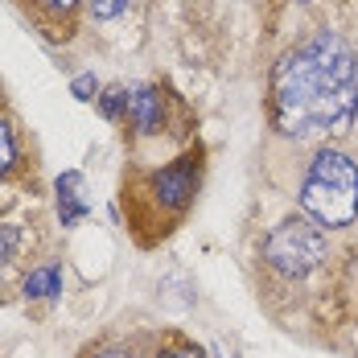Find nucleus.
Returning <instances> with one entry per match:
<instances>
[{
    "label": "nucleus",
    "instance_id": "0eeeda50",
    "mask_svg": "<svg viewBox=\"0 0 358 358\" xmlns=\"http://www.w3.org/2000/svg\"><path fill=\"white\" fill-rule=\"evenodd\" d=\"M58 288H62V272H58L54 264L29 272V280H25V292H29V296H54Z\"/></svg>",
    "mask_w": 358,
    "mask_h": 358
},
{
    "label": "nucleus",
    "instance_id": "f03ea898",
    "mask_svg": "<svg viewBox=\"0 0 358 358\" xmlns=\"http://www.w3.org/2000/svg\"><path fill=\"white\" fill-rule=\"evenodd\" d=\"M301 206L317 227H350L358 218V165L338 148H322L305 173Z\"/></svg>",
    "mask_w": 358,
    "mask_h": 358
},
{
    "label": "nucleus",
    "instance_id": "4468645a",
    "mask_svg": "<svg viewBox=\"0 0 358 358\" xmlns=\"http://www.w3.org/2000/svg\"><path fill=\"white\" fill-rule=\"evenodd\" d=\"M45 4H50V8H62V13H66V8H71L74 0H45Z\"/></svg>",
    "mask_w": 358,
    "mask_h": 358
},
{
    "label": "nucleus",
    "instance_id": "f8f14e48",
    "mask_svg": "<svg viewBox=\"0 0 358 358\" xmlns=\"http://www.w3.org/2000/svg\"><path fill=\"white\" fill-rule=\"evenodd\" d=\"M91 91H95V74H78L74 78V95L78 99H91Z\"/></svg>",
    "mask_w": 358,
    "mask_h": 358
},
{
    "label": "nucleus",
    "instance_id": "9b49d317",
    "mask_svg": "<svg viewBox=\"0 0 358 358\" xmlns=\"http://www.w3.org/2000/svg\"><path fill=\"white\" fill-rule=\"evenodd\" d=\"M13 251H17V231L13 227H0V268L13 259Z\"/></svg>",
    "mask_w": 358,
    "mask_h": 358
},
{
    "label": "nucleus",
    "instance_id": "2eb2a0df",
    "mask_svg": "<svg viewBox=\"0 0 358 358\" xmlns=\"http://www.w3.org/2000/svg\"><path fill=\"white\" fill-rule=\"evenodd\" d=\"M95 358H132V355H124V350H103V355H95Z\"/></svg>",
    "mask_w": 358,
    "mask_h": 358
},
{
    "label": "nucleus",
    "instance_id": "7ed1b4c3",
    "mask_svg": "<svg viewBox=\"0 0 358 358\" xmlns=\"http://www.w3.org/2000/svg\"><path fill=\"white\" fill-rule=\"evenodd\" d=\"M264 259L280 276H309L325 264V235L313 218H285L268 239H264Z\"/></svg>",
    "mask_w": 358,
    "mask_h": 358
},
{
    "label": "nucleus",
    "instance_id": "9d476101",
    "mask_svg": "<svg viewBox=\"0 0 358 358\" xmlns=\"http://www.w3.org/2000/svg\"><path fill=\"white\" fill-rule=\"evenodd\" d=\"M87 4H91V13H95V17L111 21V17H120V13H124L132 0H87Z\"/></svg>",
    "mask_w": 358,
    "mask_h": 358
},
{
    "label": "nucleus",
    "instance_id": "423d86ee",
    "mask_svg": "<svg viewBox=\"0 0 358 358\" xmlns=\"http://www.w3.org/2000/svg\"><path fill=\"white\" fill-rule=\"evenodd\" d=\"M58 215H62V227H74L87 215V198H83V178L78 173H62L58 178Z\"/></svg>",
    "mask_w": 358,
    "mask_h": 358
},
{
    "label": "nucleus",
    "instance_id": "ddd939ff",
    "mask_svg": "<svg viewBox=\"0 0 358 358\" xmlns=\"http://www.w3.org/2000/svg\"><path fill=\"white\" fill-rule=\"evenodd\" d=\"M157 358H202L198 350H165V355H157Z\"/></svg>",
    "mask_w": 358,
    "mask_h": 358
},
{
    "label": "nucleus",
    "instance_id": "39448f33",
    "mask_svg": "<svg viewBox=\"0 0 358 358\" xmlns=\"http://www.w3.org/2000/svg\"><path fill=\"white\" fill-rule=\"evenodd\" d=\"M128 115H132V124H136V132H141V136H152V132H161V124H165L161 91H152V87H141V91H132V95H128Z\"/></svg>",
    "mask_w": 358,
    "mask_h": 358
},
{
    "label": "nucleus",
    "instance_id": "6e6552de",
    "mask_svg": "<svg viewBox=\"0 0 358 358\" xmlns=\"http://www.w3.org/2000/svg\"><path fill=\"white\" fill-rule=\"evenodd\" d=\"M13 161H17V144H13V132H8V124L0 120V178L13 169Z\"/></svg>",
    "mask_w": 358,
    "mask_h": 358
},
{
    "label": "nucleus",
    "instance_id": "f257e3e1",
    "mask_svg": "<svg viewBox=\"0 0 358 358\" xmlns=\"http://www.w3.org/2000/svg\"><path fill=\"white\" fill-rule=\"evenodd\" d=\"M276 124L288 136L350 132L358 124V58L338 34L309 37L272 74Z\"/></svg>",
    "mask_w": 358,
    "mask_h": 358
},
{
    "label": "nucleus",
    "instance_id": "1a4fd4ad",
    "mask_svg": "<svg viewBox=\"0 0 358 358\" xmlns=\"http://www.w3.org/2000/svg\"><path fill=\"white\" fill-rule=\"evenodd\" d=\"M124 111H128V91H124V87L108 91V95H103V115H108V120H120Z\"/></svg>",
    "mask_w": 358,
    "mask_h": 358
},
{
    "label": "nucleus",
    "instance_id": "20e7f679",
    "mask_svg": "<svg viewBox=\"0 0 358 358\" xmlns=\"http://www.w3.org/2000/svg\"><path fill=\"white\" fill-rule=\"evenodd\" d=\"M194 189H198V161L194 157H181L178 165H169L152 178V194L165 210H185L194 202Z\"/></svg>",
    "mask_w": 358,
    "mask_h": 358
}]
</instances>
